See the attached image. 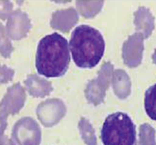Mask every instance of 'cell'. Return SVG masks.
Instances as JSON below:
<instances>
[{
  "label": "cell",
  "instance_id": "7a4b0ae2",
  "mask_svg": "<svg viewBox=\"0 0 156 145\" xmlns=\"http://www.w3.org/2000/svg\"><path fill=\"white\" fill-rule=\"evenodd\" d=\"M69 50L78 67L94 68L104 55L105 40L97 29L87 25H81L72 32Z\"/></svg>",
  "mask_w": 156,
  "mask_h": 145
},
{
  "label": "cell",
  "instance_id": "277c9868",
  "mask_svg": "<svg viewBox=\"0 0 156 145\" xmlns=\"http://www.w3.org/2000/svg\"><path fill=\"white\" fill-rule=\"evenodd\" d=\"M136 20L135 24L137 30H141L143 32V38H147L150 35L154 27V16L150 11L146 8H140L135 14Z\"/></svg>",
  "mask_w": 156,
  "mask_h": 145
},
{
  "label": "cell",
  "instance_id": "6da1fadb",
  "mask_svg": "<svg viewBox=\"0 0 156 145\" xmlns=\"http://www.w3.org/2000/svg\"><path fill=\"white\" fill-rule=\"evenodd\" d=\"M69 61V44L65 38L54 32L41 39L35 58L40 74L47 78L60 77L68 70Z\"/></svg>",
  "mask_w": 156,
  "mask_h": 145
},
{
  "label": "cell",
  "instance_id": "3957f363",
  "mask_svg": "<svg viewBox=\"0 0 156 145\" xmlns=\"http://www.w3.org/2000/svg\"><path fill=\"white\" fill-rule=\"evenodd\" d=\"M104 145H136V131L131 118L121 112L108 115L101 128Z\"/></svg>",
  "mask_w": 156,
  "mask_h": 145
},
{
  "label": "cell",
  "instance_id": "8992f818",
  "mask_svg": "<svg viewBox=\"0 0 156 145\" xmlns=\"http://www.w3.org/2000/svg\"><path fill=\"white\" fill-rule=\"evenodd\" d=\"M152 59H153V62H154V64H156V50H154V53L153 54V56H152Z\"/></svg>",
  "mask_w": 156,
  "mask_h": 145
},
{
  "label": "cell",
  "instance_id": "5b68a950",
  "mask_svg": "<svg viewBox=\"0 0 156 145\" xmlns=\"http://www.w3.org/2000/svg\"><path fill=\"white\" fill-rule=\"evenodd\" d=\"M144 108L147 116L156 121V84L150 86L145 92Z\"/></svg>",
  "mask_w": 156,
  "mask_h": 145
}]
</instances>
